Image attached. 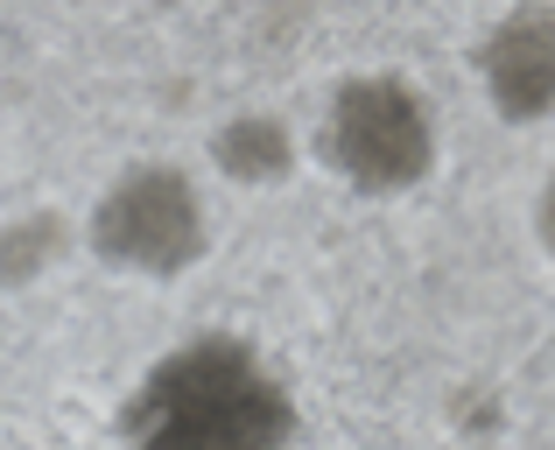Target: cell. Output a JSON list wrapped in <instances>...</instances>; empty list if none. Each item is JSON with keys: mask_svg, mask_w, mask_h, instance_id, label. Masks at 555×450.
I'll return each mask as SVG.
<instances>
[{"mask_svg": "<svg viewBox=\"0 0 555 450\" xmlns=\"http://www.w3.org/2000/svg\"><path fill=\"white\" fill-rule=\"evenodd\" d=\"M478 92L506 127L555 120V0H514L478 36Z\"/></svg>", "mask_w": 555, "mask_h": 450, "instance_id": "obj_4", "label": "cell"}, {"mask_svg": "<svg viewBox=\"0 0 555 450\" xmlns=\"http://www.w3.org/2000/svg\"><path fill=\"white\" fill-rule=\"evenodd\" d=\"M317 163L352 197H415L443 163L429 92L401 70H359L331 85L324 120H317Z\"/></svg>", "mask_w": 555, "mask_h": 450, "instance_id": "obj_2", "label": "cell"}, {"mask_svg": "<svg viewBox=\"0 0 555 450\" xmlns=\"http://www.w3.org/2000/svg\"><path fill=\"white\" fill-rule=\"evenodd\" d=\"M534 240H542V254L555 260V169L542 177V197H534Z\"/></svg>", "mask_w": 555, "mask_h": 450, "instance_id": "obj_7", "label": "cell"}, {"mask_svg": "<svg viewBox=\"0 0 555 450\" xmlns=\"http://www.w3.org/2000/svg\"><path fill=\"white\" fill-rule=\"evenodd\" d=\"M120 443L141 450H268L296 437V395L260 359V345L232 331H197L134 381L113 415Z\"/></svg>", "mask_w": 555, "mask_h": 450, "instance_id": "obj_1", "label": "cell"}, {"mask_svg": "<svg viewBox=\"0 0 555 450\" xmlns=\"http://www.w3.org/2000/svg\"><path fill=\"white\" fill-rule=\"evenodd\" d=\"M64 240L70 232H64V219H50V211H28V219L0 226V288L36 282V274L64 254Z\"/></svg>", "mask_w": 555, "mask_h": 450, "instance_id": "obj_6", "label": "cell"}, {"mask_svg": "<svg viewBox=\"0 0 555 450\" xmlns=\"http://www.w3.org/2000/svg\"><path fill=\"white\" fill-rule=\"evenodd\" d=\"M85 246L99 268L141 274V282H177L211 254V211L204 191L177 163H127L120 177L99 191Z\"/></svg>", "mask_w": 555, "mask_h": 450, "instance_id": "obj_3", "label": "cell"}, {"mask_svg": "<svg viewBox=\"0 0 555 450\" xmlns=\"http://www.w3.org/2000/svg\"><path fill=\"white\" fill-rule=\"evenodd\" d=\"M211 169L240 191H274L296 177V134L274 113H232L211 134Z\"/></svg>", "mask_w": 555, "mask_h": 450, "instance_id": "obj_5", "label": "cell"}]
</instances>
